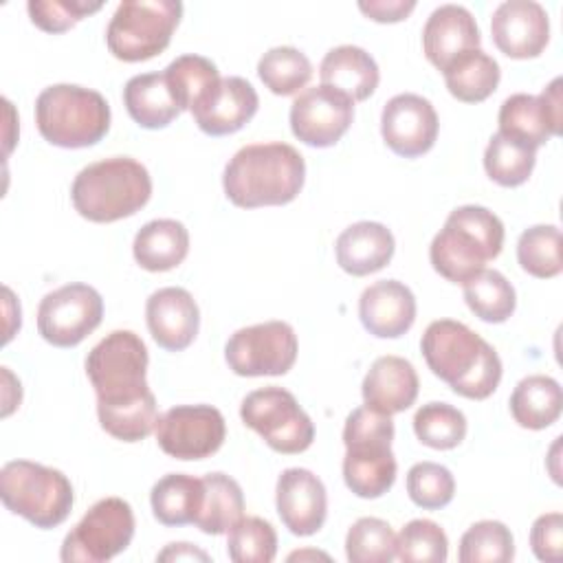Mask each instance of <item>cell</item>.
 Wrapping results in <instances>:
<instances>
[{
  "mask_svg": "<svg viewBox=\"0 0 563 563\" xmlns=\"http://www.w3.org/2000/svg\"><path fill=\"white\" fill-rule=\"evenodd\" d=\"M420 350L429 369L457 396L484 400L501 380L497 352L462 321H431L422 334Z\"/></svg>",
  "mask_w": 563,
  "mask_h": 563,
  "instance_id": "1",
  "label": "cell"
},
{
  "mask_svg": "<svg viewBox=\"0 0 563 563\" xmlns=\"http://www.w3.org/2000/svg\"><path fill=\"white\" fill-rule=\"evenodd\" d=\"M306 178L303 156L288 143H253L233 154L222 174L227 198L242 209L292 202Z\"/></svg>",
  "mask_w": 563,
  "mask_h": 563,
  "instance_id": "2",
  "label": "cell"
},
{
  "mask_svg": "<svg viewBox=\"0 0 563 563\" xmlns=\"http://www.w3.org/2000/svg\"><path fill=\"white\" fill-rule=\"evenodd\" d=\"M152 196L145 165L130 156H112L84 167L70 187L75 211L90 222H117L134 216Z\"/></svg>",
  "mask_w": 563,
  "mask_h": 563,
  "instance_id": "3",
  "label": "cell"
},
{
  "mask_svg": "<svg viewBox=\"0 0 563 563\" xmlns=\"http://www.w3.org/2000/svg\"><path fill=\"white\" fill-rule=\"evenodd\" d=\"M504 246V224L486 207L464 205L449 213L444 227L429 246L435 273L453 284H464L484 264L495 260Z\"/></svg>",
  "mask_w": 563,
  "mask_h": 563,
  "instance_id": "4",
  "label": "cell"
},
{
  "mask_svg": "<svg viewBox=\"0 0 563 563\" xmlns=\"http://www.w3.org/2000/svg\"><path fill=\"white\" fill-rule=\"evenodd\" d=\"M35 123L51 145L66 150L90 147L110 130V106L97 90L53 84L35 99Z\"/></svg>",
  "mask_w": 563,
  "mask_h": 563,
  "instance_id": "5",
  "label": "cell"
},
{
  "mask_svg": "<svg viewBox=\"0 0 563 563\" xmlns=\"http://www.w3.org/2000/svg\"><path fill=\"white\" fill-rule=\"evenodd\" d=\"M0 497L9 512L42 530L64 523L75 504L70 479L62 471L31 460H13L2 466Z\"/></svg>",
  "mask_w": 563,
  "mask_h": 563,
  "instance_id": "6",
  "label": "cell"
},
{
  "mask_svg": "<svg viewBox=\"0 0 563 563\" xmlns=\"http://www.w3.org/2000/svg\"><path fill=\"white\" fill-rule=\"evenodd\" d=\"M147 347L132 330L106 334L86 356V374L97 394V407H119L152 394L147 387Z\"/></svg>",
  "mask_w": 563,
  "mask_h": 563,
  "instance_id": "7",
  "label": "cell"
},
{
  "mask_svg": "<svg viewBox=\"0 0 563 563\" xmlns=\"http://www.w3.org/2000/svg\"><path fill=\"white\" fill-rule=\"evenodd\" d=\"M178 0H123L106 29L108 51L121 62H145L161 55L178 26Z\"/></svg>",
  "mask_w": 563,
  "mask_h": 563,
  "instance_id": "8",
  "label": "cell"
},
{
  "mask_svg": "<svg viewBox=\"0 0 563 563\" xmlns=\"http://www.w3.org/2000/svg\"><path fill=\"white\" fill-rule=\"evenodd\" d=\"M240 418L277 453H301L314 440L310 416L284 387L268 385L251 391L242 400Z\"/></svg>",
  "mask_w": 563,
  "mask_h": 563,
  "instance_id": "9",
  "label": "cell"
},
{
  "mask_svg": "<svg viewBox=\"0 0 563 563\" xmlns=\"http://www.w3.org/2000/svg\"><path fill=\"white\" fill-rule=\"evenodd\" d=\"M134 537L132 506L121 497H106L90 506L62 543L64 563H103L121 554Z\"/></svg>",
  "mask_w": 563,
  "mask_h": 563,
  "instance_id": "10",
  "label": "cell"
},
{
  "mask_svg": "<svg viewBox=\"0 0 563 563\" xmlns=\"http://www.w3.org/2000/svg\"><path fill=\"white\" fill-rule=\"evenodd\" d=\"M297 334L286 321H264L235 330L224 358L238 376H282L297 361Z\"/></svg>",
  "mask_w": 563,
  "mask_h": 563,
  "instance_id": "11",
  "label": "cell"
},
{
  "mask_svg": "<svg viewBox=\"0 0 563 563\" xmlns=\"http://www.w3.org/2000/svg\"><path fill=\"white\" fill-rule=\"evenodd\" d=\"M103 319V299L88 284H66L44 295L37 306V332L55 347H75Z\"/></svg>",
  "mask_w": 563,
  "mask_h": 563,
  "instance_id": "12",
  "label": "cell"
},
{
  "mask_svg": "<svg viewBox=\"0 0 563 563\" xmlns=\"http://www.w3.org/2000/svg\"><path fill=\"white\" fill-rule=\"evenodd\" d=\"M154 431L161 451L176 460H205L227 438L224 418L211 405H176L158 416Z\"/></svg>",
  "mask_w": 563,
  "mask_h": 563,
  "instance_id": "13",
  "label": "cell"
},
{
  "mask_svg": "<svg viewBox=\"0 0 563 563\" xmlns=\"http://www.w3.org/2000/svg\"><path fill=\"white\" fill-rule=\"evenodd\" d=\"M561 84V77H554L539 97L510 95L499 108V134L530 150L545 145L550 136H559L563 123Z\"/></svg>",
  "mask_w": 563,
  "mask_h": 563,
  "instance_id": "14",
  "label": "cell"
},
{
  "mask_svg": "<svg viewBox=\"0 0 563 563\" xmlns=\"http://www.w3.org/2000/svg\"><path fill=\"white\" fill-rule=\"evenodd\" d=\"M354 121V101L330 86L306 88L290 106V130L310 147H330L341 141Z\"/></svg>",
  "mask_w": 563,
  "mask_h": 563,
  "instance_id": "15",
  "label": "cell"
},
{
  "mask_svg": "<svg viewBox=\"0 0 563 563\" xmlns=\"http://www.w3.org/2000/svg\"><path fill=\"white\" fill-rule=\"evenodd\" d=\"M438 128L440 123L431 101L413 92L391 97L380 114L383 141L402 158L427 154L438 139Z\"/></svg>",
  "mask_w": 563,
  "mask_h": 563,
  "instance_id": "16",
  "label": "cell"
},
{
  "mask_svg": "<svg viewBox=\"0 0 563 563\" xmlns=\"http://www.w3.org/2000/svg\"><path fill=\"white\" fill-rule=\"evenodd\" d=\"M490 33L495 46L510 59L541 55L550 40V20L534 0H506L493 11Z\"/></svg>",
  "mask_w": 563,
  "mask_h": 563,
  "instance_id": "17",
  "label": "cell"
},
{
  "mask_svg": "<svg viewBox=\"0 0 563 563\" xmlns=\"http://www.w3.org/2000/svg\"><path fill=\"white\" fill-rule=\"evenodd\" d=\"M275 504L282 523L295 537H310L321 530L328 515L323 482L308 468H286L277 477Z\"/></svg>",
  "mask_w": 563,
  "mask_h": 563,
  "instance_id": "18",
  "label": "cell"
},
{
  "mask_svg": "<svg viewBox=\"0 0 563 563\" xmlns=\"http://www.w3.org/2000/svg\"><path fill=\"white\" fill-rule=\"evenodd\" d=\"M260 97L244 77H222L194 108L196 125L209 136L242 130L257 112Z\"/></svg>",
  "mask_w": 563,
  "mask_h": 563,
  "instance_id": "19",
  "label": "cell"
},
{
  "mask_svg": "<svg viewBox=\"0 0 563 563\" xmlns=\"http://www.w3.org/2000/svg\"><path fill=\"white\" fill-rule=\"evenodd\" d=\"M152 339L167 352L189 347L200 328V310L189 290L178 286L158 288L145 303Z\"/></svg>",
  "mask_w": 563,
  "mask_h": 563,
  "instance_id": "20",
  "label": "cell"
},
{
  "mask_svg": "<svg viewBox=\"0 0 563 563\" xmlns=\"http://www.w3.org/2000/svg\"><path fill=\"white\" fill-rule=\"evenodd\" d=\"M363 328L378 339H398L416 321V297L398 279H380L367 286L358 299Z\"/></svg>",
  "mask_w": 563,
  "mask_h": 563,
  "instance_id": "21",
  "label": "cell"
},
{
  "mask_svg": "<svg viewBox=\"0 0 563 563\" xmlns=\"http://www.w3.org/2000/svg\"><path fill=\"white\" fill-rule=\"evenodd\" d=\"M479 40L477 22L462 4L433 9L422 29V51L438 70H444L457 55L479 48Z\"/></svg>",
  "mask_w": 563,
  "mask_h": 563,
  "instance_id": "22",
  "label": "cell"
},
{
  "mask_svg": "<svg viewBox=\"0 0 563 563\" xmlns=\"http://www.w3.org/2000/svg\"><path fill=\"white\" fill-rule=\"evenodd\" d=\"M418 374L413 365L402 356H380L367 369L361 391L365 407L394 416L409 409L418 398Z\"/></svg>",
  "mask_w": 563,
  "mask_h": 563,
  "instance_id": "23",
  "label": "cell"
},
{
  "mask_svg": "<svg viewBox=\"0 0 563 563\" xmlns=\"http://www.w3.org/2000/svg\"><path fill=\"white\" fill-rule=\"evenodd\" d=\"M396 251L391 231L380 222H354L334 242L336 264L354 277L385 268Z\"/></svg>",
  "mask_w": 563,
  "mask_h": 563,
  "instance_id": "24",
  "label": "cell"
},
{
  "mask_svg": "<svg viewBox=\"0 0 563 563\" xmlns=\"http://www.w3.org/2000/svg\"><path fill=\"white\" fill-rule=\"evenodd\" d=\"M345 486L363 499L385 495L396 482V457L387 442H361L345 446Z\"/></svg>",
  "mask_w": 563,
  "mask_h": 563,
  "instance_id": "25",
  "label": "cell"
},
{
  "mask_svg": "<svg viewBox=\"0 0 563 563\" xmlns=\"http://www.w3.org/2000/svg\"><path fill=\"white\" fill-rule=\"evenodd\" d=\"M319 77L323 86L345 92L352 101H365L376 90L380 73L365 48L341 44L325 53L319 66Z\"/></svg>",
  "mask_w": 563,
  "mask_h": 563,
  "instance_id": "26",
  "label": "cell"
},
{
  "mask_svg": "<svg viewBox=\"0 0 563 563\" xmlns=\"http://www.w3.org/2000/svg\"><path fill=\"white\" fill-rule=\"evenodd\" d=\"M123 103L132 121L145 130H161L183 112L165 73L130 77L123 88Z\"/></svg>",
  "mask_w": 563,
  "mask_h": 563,
  "instance_id": "27",
  "label": "cell"
},
{
  "mask_svg": "<svg viewBox=\"0 0 563 563\" xmlns=\"http://www.w3.org/2000/svg\"><path fill=\"white\" fill-rule=\"evenodd\" d=\"M134 260L150 273H165L183 264L189 253V231L183 222L161 218L143 224L132 244Z\"/></svg>",
  "mask_w": 563,
  "mask_h": 563,
  "instance_id": "28",
  "label": "cell"
},
{
  "mask_svg": "<svg viewBox=\"0 0 563 563\" xmlns=\"http://www.w3.org/2000/svg\"><path fill=\"white\" fill-rule=\"evenodd\" d=\"M563 409L561 385L545 374H532L517 383L510 396V413L523 429H545L554 424Z\"/></svg>",
  "mask_w": 563,
  "mask_h": 563,
  "instance_id": "29",
  "label": "cell"
},
{
  "mask_svg": "<svg viewBox=\"0 0 563 563\" xmlns=\"http://www.w3.org/2000/svg\"><path fill=\"white\" fill-rule=\"evenodd\" d=\"M205 501L202 477L187 473L163 475L150 493V504L154 517L163 526H185L194 523Z\"/></svg>",
  "mask_w": 563,
  "mask_h": 563,
  "instance_id": "30",
  "label": "cell"
},
{
  "mask_svg": "<svg viewBox=\"0 0 563 563\" xmlns=\"http://www.w3.org/2000/svg\"><path fill=\"white\" fill-rule=\"evenodd\" d=\"M449 92L464 103H479L488 99L499 86V64L482 48L457 55L444 70Z\"/></svg>",
  "mask_w": 563,
  "mask_h": 563,
  "instance_id": "31",
  "label": "cell"
},
{
  "mask_svg": "<svg viewBox=\"0 0 563 563\" xmlns=\"http://www.w3.org/2000/svg\"><path fill=\"white\" fill-rule=\"evenodd\" d=\"M202 484L205 501L194 523L205 534H224L244 515V493L240 484L224 473H207Z\"/></svg>",
  "mask_w": 563,
  "mask_h": 563,
  "instance_id": "32",
  "label": "cell"
},
{
  "mask_svg": "<svg viewBox=\"0 0 563 563\" xmlns=\"http://www.w3.org/2000/svg\"><path fill=\"white\" fill-rule=\"evenodd\" d=\"M464 301L486 323H504L517 306L512 284L499 271H479L464 284Z\"/></svg>",
  "mask_w": 563,
  "mask_h": 563,
  "instance_id": "33",
  "label": "cell"
},
{
  "mask_svg": "<svg viewBox=\"0 0 563 563\" xmlns=\"http://www.w3.org/2000/svg\"><path fill=\"white\" fill-rule=\"evenodd\" d=\"M257 75L273 95H295L312 77L310 59L295 46H275L257 62Z\"/></svg>",
  "mask_w": 563,
  "mask_h": 563,
  "instance_id": "34",
  "label": "cell"
},
{
  "mask_svg": "<svg viewBox=\"0 0 563 563\" xmlns=\"http://www.w3.org/2000/svg\"><path fill=\"white\" fill-rule=\"evenodd\" d=\"M163 73L180 110H191L222 79L211 59L194 53L176 57Z\"/></svg>",
  "mask_w": 563,
  "mask_h": 563,
  "instance_id": "35",
  "label": "cell"
},
{
  "mask_svg": "<svg viewBox=\"0 0 563 563\" xmlns=\"http://www.w3.org/2000/svg\"><path fill=\"white\" fill-rule=\"evenodd\" d=\"M537 163V150H530L517 141L495 132L484 152V169L490 180L501 187L523 185Z\"/></svg>",
  "mask_w": 563,
  "mask_h": 563,
  "instance_id": "36",
  "label": "cell"
},
{
  "mask_svg": "<svg viewBox=\"0 0 563 563\" xmlns=\"http://www.w3.org/2000/svg\"><path fill=\"white\" fill-rule=\"evenodd\" d=\"M517 260L532 277H556L563 271L561 231L554 224H534L526 229L517 242Z\"/></svg>",
  "mask_w": 563,
  "mask_h": 563,
  "instance_id": "37",
  "label": "cell"
},
{
  "mask_svg": "<svg viewBox=\"0 0 563 563\" xmlns=\"http://www.w3.org/2000/svg\"><path fill=\"white\" fill-rule=\"evenodd\" d=\"M413 433L424 446L449 451L466 438V418L449 402H427L413 416Z\"/></svg>",
  "mask_w": 563,
  "mask_h": 563,
  "instance_id": "38",
  "label": "cell"
},
{
  "mask_svg": "<svg viewBox=\"0 0 563 563\" xmlns=\"http://www.w3.org/2000/svg\"><path fill=\"white\" fill-rule=\"evenodd\" d=\"M515 556V539L506 523L484 519L473 523L460 539L462 563H508Z\"/></svg>",
  "mask_w": 563,
  "mask_h": 563,
  "instance_id": "39",
  "label": "cell"
},
{
  "mask_svg": "<svg viewBox=\"0 0 563 563\" xmlns=\"http://www.w3.org/2000/svg\"><path fill=\"white\" fill-rule=\"evenodd\" d=\"M97 416L101 429L112 438L121 442H141L156 429L158 407L154 394H150L136 402L119 407H97Z\"/></svg>",
  "mask_w": 563,
  "mask_h": 563,
  "instance_id": "40",
  "label": "cell"
},
{
  "mask_svg": "<svg viewBox=\"0 0 563 563\" xmlns=\"http://www.w3.org/2000/svg\"><path fill=\"white\" fill-rule=\"evenodd\" d=\"M345 556L350 563H389L396 556V534L378 517H361L345 537Z\"/></svg>",
  "mask_w": 563,
  "mask_h": 563,
  "instance_id": "41",
  "label": "cell"
},
{
  "mask_svg": "<svg viewBox=\"0 0 563 563\" xmlns=\"http://www.w3.org/2000/svg\"><path fill=\"white\" fill-rule=\"evenodd\" d=\"M227 554L233 563H271L277 554V532L262 517H242L229 530Z\"/></svg>",
  "mask_w": 563,
  "mask_h": 563,
  "instance_id": "42",
  "label": "cell"
},
{
  "mask_svg": "<svg viewBox=\"0 0 563 563\" xmlns=\"http://www.w3.org/2000/svg\"><path fill=\"white\" fill-rule=\"evenodd\" d=\"M396 556L402 563H444L449 539L431 519H411L396 537Z\"/></svg>",
  "mask_w": 563,
  "mask_h": 563,
  "instance_id": "43",
  "label": "cell"
},
{
  "mask_svg": "<svg viewBox=\"0 0 563 563\" xmlns=\"http://www.w3.org/2000/svg\"><path fill=\"white\" fill-rule=\"evenodd\" d=\"M409 499L424 510H440L451 504L455 495V479L451 471L435 462H418L407 473Z\"/></svg>",
  "mask_w": 563,
  "mask_h": 563,
  "instance_id": "44",
  "label": "cell"
},
{
  "mask_svg": "<svg viewBox=\"0 0 563 563\" xmlns=\"http://www.w3.org/2000/svg\"><path fill=\"white\" fill-rule=\"evenodd\" d=\"M103 2L79 0H29L26 11L31 22L46 33H64L86 15L99 11Z\"/></svg>",
  "mask_w": 563,
  "mask_h": 563,
  "instance_id": "45",
  "label": "cell"
},
{
  "mask_svg": "<svg viewBox=\"0 0 563 563\" xmlns=\"http://www.w3.org/2000/svg\"><path fill=\"white\" fill-rule=\"evenodd\" d=\"M394 440V422L391 416L378 413L369 407H356L343 427V444H358V442H387Z\"/></svg>",
  "mask_w": 563,
  "mask_h": 563,
  "instance_id": "46",
  "label": "cell"
},
{
  "mask_svg": "<svg viewBox=\"0 0 563 563\" xmlns=\"http://www.w3.org/2000/svg\"><path fill=\"white\" fill-rule=\"evenodd\" d=\"M530 545L539 561L556 563L563 550V515L545 512L534 519L530 530Z\"/></svg>",
  "mask_w": 563,
  "mask_h": 563,
  "instance_id": "47",
  "label": "cell"
},
{
  "mask_svg": "<svg viewBox=\"0 0 563 563\" xmlns=\"http://www.w3.org/2000/svg\"><path fill=\"white\" fill-rule=\"evenodd\" d=\"M358 9L374 22H400L416 9V2L413 0H369V2H358Z\"/></svg>",
  "mask_w": 563,
  "mask_h": 563,
  "instance_id": "48",
  "label": "cell"
},
{
  "mask_svg": "<svg viewBox=\"0 0 563 563\" xmlns=\"http://www.w3.org/2000/svg\"><path fill=\"white\" fill-rule=\"evenodd\" d=\"M156 561H209V554L194 548L191 543H169Z\"/></svg>",
  "mask_w": 563,
  "mask_h": 563,
  "instance_id": "49",
  "label": "cell"
}]
</instances>
